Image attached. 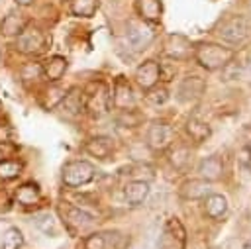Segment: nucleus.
<instances>
[{"label":"nucleus","mask_w":251,"mask_h":249,"mask_svg":"<svg viewBox=\"0 0 251 249\" xmlns=\"http://www.w3.org/2000/svg\"><path fill=\"white\" fill-rule=\"evenodd\" d=\"M71 14L76 18H92L100 8V0H71Z\"/></svg>","instance_id":"nucleus-30"},{"label":"nucleus","mask_w":251,"mask_h":249,"mask_svg":"<svg viewBox=\"0 0 251 249\" xmlns=\"http://www.w3.org/2000/svg\"><path fill=\"white\" fill-rule=\"evenodd\" d=\"M249 4H251V0H249Z\"/></svg>","instance_id":"nucleus-42"},{"label":"nucleus","mask_w":251,"mask_h":249,"mask_svg":"<svg viewBox=\"0 0 251 249\" xmlns=\"http://www.w3.org/2000/svg\"><path fill=\"white\" fill-rule=\"evenodd\" d=\"M139 122H141V114L135 112L133 108L131 110H122V114L118 116V124L124 125V127H135V125H139Z\"/></svg>","instance_id":"nucleus-35"},{"label":"nucleus","mask_w":251,"mask_h":249,"mask_svg":"<svg viewBox=\"0 0 251 249\" xmlns=\"http://www.w3.org/2000/svg\"><path fill=\"white\" fill-rule=\"evenodd\" d=\"M239 165H241L247 173H251V145H245V147L239 151Z\"/></svg>","instance_id":"nucleus-36"},{"label":"nucleus","mask_w":251,"mask_h":249,"mask_svg":"<svg viewBox=\"0 0 251 249\" xmlns=\"http://www.w3.org/2000/svg\"><path fill=\"white\" fill-rule=\"evenodd\" d=\"M69 69V61L63 55H53L43 63V78L49 82H57Z\"/></svg>","instance_id":"nucleus-24"},{"label":"nucleus","mask_w":251,"mask_h":249,"mask_svg":"<svg viewBox=\"0 0 251 249\" xmlns=\"http://www.w3.org/2000/svg\"><path fill=\"white\" fill-rule=\"evenodd\" d=\"M175 141V131L173 127L165 122V120H153L147 125V133H145V143L151 151L155 153H163L167 151Z\"/></svg>","instance_id":"nucleus-6"},{"label":"nucleus","mask_w":251,"mask_h":249,"mask_svg":"<svg viewBox=\"0 0 251 249\" xmlns=\"http://www.w3.org/2000/svg\"><path fill=\"white\" fill-rule=\"evenodd\" d=\"M129 237L120 231H94L84 239V249H124Z\"/></svg>","instance_id":"nucleus-10"},{"label":"nucleus","mask_w":251,"mask_h":249,"mask_svg":"<svg viewBox=\"0 0 251 249\" xmlns=\"http://www.w3.org/2000/svg\"><path fill=\"white\" fill-rule=\"evenodd\" d=\"M61 214H63L65 225L71 231H84V229H90L96 224V218L90 212H86L84 208H80V206L63 204L61 206Z\"/></svg>","instance_id":"nucleus-9"},{"label":"nucleus","mask_w":251,"mask_h":249,"mask_svg":"<svg viewBox=\"0 0 251 249\" xmlns=\"http://www.w3.org/2000/svg\"><path fill=\"white\" fill-rule=\"evenodd\" d=\"M145 100H147L149 104H153V106H163V104H167V100H169V90H167L165 86H157V84H155L153 88L147 90Z\"/></svg>","instance_id":"nucleus-33"},{"label":"nucleus","mask_w":251,"mask_h":249,"mask_svg":"<svg viewBox=\"0 0 251 249\" xmlns=\"http://www.w3.org/2000/svg\"><path fill=\"white\" fill-rule=\"evenodd\" d=\"M159 249H186V229L176 216L165 222L159 235Z\"/></svg>","instance_id":"nucleus-8"},{"label":"nucleus","mask_w":251,"mask_h":249,"mask_svg":"<svg viewBox=\"0 0 251 249\" xmlns=\"http://www.w3.org/2000/svg\"><path fill=\"white\" fill-rule=\"evenodd\" d=\"M47 43H49L47 33L41 27L27 24L16 39V49L24 55H39L47 49Z\"/></svg>","instance_id":"nucleus-5"},{"label":"nucleus","mask_w":251,"mask_h":249,"mask_svg":"<svg viewBox=\"0 0 251 249\" xmlns=\"http://www.w3.org/2000/svg\"><path fill=\"white\" fill-rule=\"evenodd\" d=\"M241 78H245L251 84V55L245 63H241Z\"/></svg>","instance_id":"nucleus-37"},{"label":"nucleus","mask_w":251,"mask_h":249,"mask_svg":"<svg viewBox=\"0 0 251 249\" xmlns=\"http://www.w3.org/2000/svg\"><path fill=\"white\" fill-rule=\"evenodd\" d=\"M84 90V112H88L92 118H102L104 114H108L110 108V90L102 80H94L90 82Z\"/></svg>","instance_id":"nucleus-3"},{"label":"nucleus","mask_w":251,"mask_h":249,"mask_svg":"<svg viewBox=\"0 0 251 249\" xmlns=\"http://www.w3.org/2000/svg\"><path fill=\"white\" fill-rule=\"evenodd\" d=\"M18 6H29L31 4V0H14Z\"/></svg>","instance_id":"nucleus-39"},{"label":"nucleus","mask_w":251,"mask_h":249,"mask_svg":"<svg viewBox=\"0 0 251 249\" xmlns=\"http://www.w3.org/2000/svg\"><path fill=\"white\" fill-rule=\"evenodd\" d=\"M110 104L118 110H131L135 106V92H133V88H131V84L127 82L126 76H118L114 80L112 94H110Z\"/></svg>","instance_id":"nucleus-12"},{"label":"nucleus","mask_w":251,"mask_h":249,"mask_svg":"<svg viewBox=\"0 0 251 249\" xmlns=\"http://www.w3.org/2000/svg\"><path fill=\"white\" fill-rule=\"evenodd\" d=\"M65 94H67L65 86H61V84H49V86L41 92V96H39V104H41L45 110H53L55 106H59V104L63 102Z\"/></svg>","instance_id":"nucleus-26"},{"label":"nucleus","mask_w":251,"mask_h":249,"mask_svg":"<svg viewBox=\"0 0 251 249\" xmlns=\"http://www.w3.org/2000/svg\"><path fill=\"white\" fill-rule=\"evenodd\" d=\"M22 173V163L14 159H2L0 161V178L2 180H12Z\"/></svg>","instance_id":"nucleus-32"},{"label":"nucleus","mask_w":251,"mask_h":249,"mask_svg":"<svg viewBox=\"0 0 251 249\" xmlns=\"http://www.w3.org/2000/svg\"><path fill=\"white\" fill-rule=\"evenodd\" d=\"M243 249H251V239H249V241H245V243H243Z\"/></svg>","instance_id":"nucleus-40"},{"label":"nucleus","mask_w":251,"mask_h":249,"mask_svg":"<svg viewBox=\"0 0 251 249\" xmlns=\"http://www.w3.org/2000/svg\"><path fill=\"white\" fill-rule=\"evenodd\" d=\"M82 149H84V153H88L90 157L108 159V157L114 153L116 145H114V139H112V137H108V135H96V137L86 139L84 145H82Z\"/></svg>","instance_id":"nucleus-15"},{"label":"nucleus","mask_w":251,"mask_h":249,"mask_svg":"<svg viewBox=\"0 0 251 249\" xmlns=\"http://www.w3.org/2000/svg\"><path fill=\"white\" fill-rule=\"evenodd\" d=\"M135 14L147 24H159L163 16L161 0H135Z\"/></svg>","instance_id":"nucleus-22"},{"label":"nucleus","mask_w":251,"mask_h":249,"mask_svg":"<svg viewBox=\"0 0 251 249\" xmlns=\"http://www.w3.org/2000/svg\"><path fill=\"white\" fill-rule=\"evenodd\" d=\"M33 224H35V227L39 231H43L49 237L59 235V222H57V218L51 212H39V214H35L33 216Z\"/></svg>","instance_id":"nucleus-28"},{"label":"nucleus","mask_w":251,"mask_h":249,"mask_svg":"<svg viewBox=\"0 0 251 249\" xmlns=\"http://www.w3.org/2000/svg\"><path fill=\"white\" fill-rule=\"evenodd\" d=\"M184 131H186V135L190 137V141H194V143H204V141L212 135L210 124H208L206 120L198 118V116H190V118L186 120Z\"/></svg>","instance_id":"nucleus-21"},{"label":"nucleus","mask_w":251,"mask_h":249,"mask_svg":"<svg viewBox=\"0 0 251 249\" xmlns=\"http://www.w3.org/2000/svg\"><path fill=\"white\" fill-rule=\"evenodd\" d=\"M8 137H10V127L0 124V141L4 143V141H8Z\"/></svg>","instance_id":"nucleus-38"},{"label":"nucleus","mask_w":251,"mask_h":249,"mask_svg":"<svg viewBox=\"0 0 251 249\" xmlns=\"http://www.w3.org/2000/svg\"><path fill=\"white\" fill-rule=\"evenodd\" d=\"M25 25H27L25 16H24L22 12H18V10H12V12H8V14L4 16V20H2V24H0V31H2V35H6V37H18V35L24 31Z\"/></svg>","instance_id":"nucleus-23"},{"label":"nucleus","mask_w":251,"mask_h":249,"mask_svg":"<svg viewBox=\"0 0 251 249\" xmlns=\"http://www.w3.org/2000/svg\"><path fill=\"white\" fill-rule=\"evenodd\" d=\"M196 171H198V176L208 180V182L220 180L222 174H224V159H222V155L214 153V155H208V157L200 159Z\"/></svg>","instance_id":"nucleus-14"},{"label":"nucleus","mask_w":251,"mask_h":249,"mask_svg":"<svg viewBox=\"0 0 251 249\" xmlns=\"http://www.w3.org/2000/svg\"><path fill=\"white\" fill-rule=\"evenodd\" d=\"M178 194L184 200H202V198H206L210 194V182L200 178V176L198 178H188V180H184L180 184Z\"/></svg>","instance_id":"nucleus-18"},{"label":"nucleus","mask_w":251,"mask_h":249,"mask_svg":"<svg viewBox=\"0 0 251 249\" xmlns=\"http://www.w3.org/2000/svg\"><path fill=\"white\" fill-rule=\"evenodd\" d=\"M2 157H4V155H2V149H0V161H2Z\"/></svg>","instance_id":"nucleus-41"},{"label":"nucleus","mask_w":251,"mask_h":249,"mask_svg":"<svg viewBox=\"0 0 251 249\" xmlns=\"http://www.w3.org/2000/svg\"><path fill=\"white\" fill-rule=\"evenodd\" d=\"M126 171H127L126 174H129L133 180H147V182H149V180L155 176V169H153L151 165H143V163L131 165V167H127Z\"/></svg>","instance_id":"nucleus-31"},{"label":"nucleus","mask_w":251,"mask_h":249,"mask_svg":"<svg viewBox=\"0 0 251 249\" xmlns=\"http://www.w3.org/2000/svg\"><path fill=\"white\" fill-rule=\"evenodd\" d=\"M194 47L190 45L188 37H184L182 33H169L165 39V55L171 61H186L190 59Z\"/></svg>","instance_id":"nucleus-13"},{"label":"nucleus","mask_w":251,"mask_h":249,"mask_svg":"<svg viewBox=\"0 0 251 249\" xmlns=\"http://www.w3.org/2000/svg\"><path fill=\"white\" fill-rule=\"evenodd\" d=\"M192 57L202 69L220 71L235 57V51L231 47H224V45L214 43V41H202V43H198L194 47Z\"/></svg>","instance_id":"nucleus-1"},{"label":"nucleus","mask_w":251,"mask_h":249,"mask_svg":"<svg viewBox=\"0 0 251 249\" xmlns=\"http://www.w3.org/2000/svg\"><path fill=\"white\" fill-rule=\"evenodd\" d=\"M135 82L143 88L149 90L159 82V63L153 59L143 61L137 69H135Z\"/></svg>","instance_id":"nucleus-16"},{"label":"nucleus","mask_w":251,"mask_h":249,"mask_svg":"<svg viewBox=\"0 0 251 249\" xmlns=\"http://www.w3.org/2000/svg\"><path fill=\"white\" fill-rule=\"evenodd\" d=\"M24 245V233L16 225H4L0 231V249H20Z\"/></svg>","instance_id":"nucleus-27"},{"label":"nucleus","mask_w":251,"mask_h":249,"mask_svg":"<svg viewBox=\"0 0 251 249\" xmlns=\"http://www.w3.org/2000/svg\"><path fill=\"white\" fill-rule=\"evenodd\" d=\"M204 90H206V80L198 75H188L176 86V100L182 104L196 102L204 94Z\"/></svg>","instance_id":"nucleus-11"},{"label":"nucleus","mask_w":251,"mask_h":249,"mask_svg":"<svg viewBox=\"0 0 251 249\" xmlns=\"http://www.w3.org/2000/svg\"><path fill=\"white\" fill-rule=\"evenodd\" d=\"M96 176V169L92 163L88 161H69L63 171H61V178H63V184L71 186V188H78V186H84L88 182H92Z\"/></svg>","instance_id":"nucleus-4"},{"label":"nucleus","mask_w":251,"mask_h":249,"mask_svg":"<svg viewBox=\"0 0 251 249\" xmlns=\"http://www.w3.org/2000/svg\"><path fill=\"white\" fill-rule=\"evenodd\" d=\"M126 39L133 51H143L155 41V27L143 20H129L126 29Z\"/></svg>","instance_id":"nucleus-7"},{"label":"nucleus","mask_w":251,"mask_h":249,"mask_svg":"<svg viewBox=\"0 0 251 249\" xmlns=\"http://www.w3.org/2000/svg\"><path fill=\"white\" fill-rule=\"evenodd\" d=\"M59 106L63 108V112L67 116H73V118L75 116H80L84 112V106H86V102H84V90L78 88V86L69 88L67 94H65V98H63V102Z\"/></svg>","instance_id":"nucleus-19"},{"label":"nucleus","mask_w":251,"mask_h":249,"mask_svg":"<svg viewBox=\"0 0 251 249\" xmlns=\"http://www.w3.org/2000/svg\"><path fill=\"white\" fill-rule=\"evenodd\" d=\"M41 200V190L35 182H24L22 186H18L16 190V202L22 206H35Z\"/></svg>","instance_id":"nucleus-25"},{"label":"nucleus","mask_w":251,"mask_h":249,"mask_svg":"<svg viewBox=\"0 0 251 249\" xmlns=\"http://www.w3.org/2000/svg\"><path fill=\"white\" fill-rule=\"evenodd\" d=\"M151 188H149V182L147 180H127L124 184V200L129 204V206H141L147 196H149Z\"/></svg>","instance_id":"nucleus-17"},{"label":"nucleus","mask_w":251,"mask_h":249,"mask_svg":"<svg viewBox=\"0 0 251 249\" xmlns=\"http://www.w3.org/2000/svg\"><path fill=\"white\" fill-rule=\"evenodd\" d=\"M202 208H204V214L210 218V220H220L227 214V198L224 194H218V192H210L206 198H202Z\"/></svg>","instance_id":"nucleus-20"},{"label":"nucleus","mask_w":251,"mask_h":249,"mask_svg":"<svg viewBox=\"0 0 251 249\" xmlns=\"http://www.w3.org/2000/svg\"><path fill=\"white\" fill-rule=\"evenodd\" d=\"M222 41L229 45H243L251 37V18L245 14H235L227 20H224L218 25V31Z\"/></svg>","instance_id":"nucleus-2"},{"label":"nucleus","mask_w":251,"mask_h":249,"mask_svg":"<svg viewBox=\"0 0 251 249\" xmlns=\"http://www.w3.org/2000/svg\"><path fill=\"white\" fill-rule=\"evenodd\" d=\"M169 161L171 165L176 169V171H186L190 167V161H192V153L188 147L184 145H176L175 149L169 151Z\"/></svg>","instance_id":"nucleus-29"},{"label":"nucleus","mask_w":251,"mask_h":249,"mask_svg":"<svg viewBox=\"0 0 251 249\" xmlns=\"http://www.w3.org/2000/svg\"><path fill=\"white\" fill-rule=\"evenodd\" d=\"M22 78L24 80H39V78H43V65L41 63H25L22 67Z\"/></svg>","instance_id":"nucleus-34"}]
</instances>
